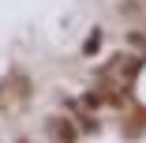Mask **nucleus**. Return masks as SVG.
<instances>
[{
	"mask_svg": "<svg viewBox=\"0 0 146 143\" xmlns=\"http://www.w3.org/2000/svg\"><path fill=\"white\" fill-rule=\"evenodd\" d=\"M101 102H105V98H101V94H94V91H90V94H82V109H98Z\"/></svg>",
	"mask_w": 146,
	"mask_h": 143,
	"instance_id": "nucleus-3",
	"label": "nucleus"
},
{
	"mask_svg": "<svg viewBox=\"0 0 146 143\" xmlns=\"http://www.w3.org/2000/svg\"><path fill=\"white\" fill-rule=\"evenodd\" d=\"M94 49H101V30H94L90 42H86V53H94Z\"/></svg>",
	"mask_w": 146,
	"mask_h": 143,
	"instance_id": "nucleus-4",
	"label": "nucleus"
},
{
	"mask_svg": "<svg viewBox=\"0 0 146 143\" xmlns=\"http://www.w3.org/2000/svg\"><path fill=\"white\" fill-rule=\"evenodd\" d=\"M120 11H139V0H124V8Z\"/></svg>",
	"mask_w": 146,
	"mask_h": 143,
	"instance_id": "nucleus-5",
	"label": "nucleus"
},
{
	"mask_svg": "<svg viewBox=\"0 0 146 143\" xmlns=\"http://www.w3.org/2000/svg\"><path fill=\"white\" fill-rule=\"evenodd\" d=\"M75 117H79V124H82L79 132H98V128H101V124H98V121L90 117V113H82V109H75Z\"/></svg>",
	"mask_w": 146,
	"mask_h": 143,
	"instance_id": "nucleus-2",
	"label": "nucleus"
},
{
	"mask_svg": "<svg viewBox=\"0 0 146 143\" xmlns=\"http://www.w3.org/2000/svg\"><path fill=\"white\" fill-rule=\"evenodd\" d=\"M45 128H49V139H56V143H75L79 139V128H75L71 117H49Z\"/></svg>",
	"mask_w": 146,
	"mask_h": 143,
	"instance_id": "nucleus-1",
	"label": "nucleus"
}]
</instances>
